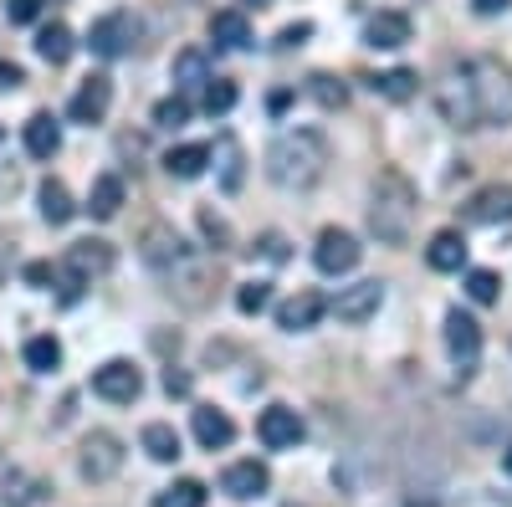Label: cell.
<instances>
[{
    "mask_svg": "<svg viewBox=\"0 0 512 507\" xmlns=\"http://www.w3.org/2000/svg\"><path fill=\"white\" fill-rule=\"evenodd\" d=\"M57 364H62V344H57L52 333H36L31 344H26V369L31 374H52Z\"/></svg>",
    "mask_w": 512,
    "mask_h": 507,
    "instance_id": "obj_29",
    "label": "cell"
},
{
    "mask_svg": "<svg viewBox=\"0 0 512 507\" xmlns=\"http://www.w3.org/2000/svg\"><path fill=\"white\" fill-rule=\"evenodd\" d=\"M466 298H472V303H497L502 298V277L492 272V267H477V272H466Z\"/></svg>",
    "mask_w": 512,
    "mask_h": 507,
    "instance_id": "obj_33",
    "label": "cell"
},
{
    "mask_svg": "<svg viewBox=\"0 0 512 507\" xmlns=\"http://www.w3.org/2000/svg\"><path fill=\"white\" fill-rule=\"evenodd\" d=\"M256 436H262L267 451H292L297 441H303V415H297L292 405H267L262 420H256Z\"/></svg>",
    "mask_w": 512,
    "mask_h": 507,
    "instance_id": "obj_11",
    "label": "cell"
},
{
    "mask_svg": "<svg viewBox=\"0 0 512 507\" xmlns=\"http://www.w3.org/2000/svg\"><path fill=\"white\" fill-rule=\"evenodd\" d=\"M231 108H236V82L216 77V82H210V88H205V113L216 118V113H231Z\"/></svg>",
    "mask_w": 512,
    "mask_h": 507,
    "instance_id": "obj_36",
    "label": "cell"
},
{
    "mask_svg": "<svg viewBox=\"0 0 512 507\" xmlns=\"http://www.w3.org/2000/svg\"><path fill=\"white\" fill-rule=\"evenodd\" d=\"M139 257H144L154 272H175L190 251H185V241L175 236V226L154 221V226H144V236H139Z\"/></svg>",
    "mask_w": 512,
    "mask_h": 507,
    "instance_id": "obj_10",
    "label": "cell"
},
{
    "mask_svg": "<svg viewBox=\"0 0 512 507\" xmlns=\"http://www.w3.org/2000/svg\"><path fill=\"white\" fill-rule=\"evenodd\" d=\"M436 108L451 129H507L512 123V72L497 57H472L441 72Z\"/></svg>",
    "mask_w": 512,
    "mask_h": 507,
    "instance_id": "obj_1",
    "label": "cell"
},
{
    "mask_svg": "<svg viewBox=\"0 0 512 507\" xmlns=\"http://www.w3.org/2000/svg\"><path fill=\"white\" fill-rule=\"evenodd\" d=\"M0 144H6V129H0Z\"/></svg>",
    "mask_w": 512,
    "mask_h": 507,
    "instance_id": "obj_47",
    "label": "cell"
},
{
    "mask_svg": "<svg viewBox=\"0 0 512 507\" xmlns=\"http://www.w3.org/2000/svg\"><path fill=\"white\" fill-rule=\"evenodd\" d=\"M93 395L108 405H134L144 395V374L128 359H108L103 369H93Z\"/></svg>",
    "mask_w": 512,
    "mask_h": 507,
    "instance_id": "obj_5",
    "label": "cell"
},
{
    "mask_svg": "<svg viewBox=\"0 0 512 507\" xmlns=\"http://www.w3.org/2000/svg\"><path fill=\"white\" fill-rule=\"evenodd\" d=\"M175 88L180 93H195V88H205L210 82V62H205V52L200 47H185V52H175Z\"/></svg>",
    "mask_w": 512,
    "mask_h": 507,
    "instance_id": "obj_23",
    "label": "cell"
},
{
    "mask_svg": "<svg viewBox=\"0 0 512 507\" xmlns=\"http://www.w3.org/2000/svg\"><path fill=\"white\" fill-rule=\"evenodd\" d=\"M369 88H374L379 98H390V103H410V98L420 93V77H415L410 67H395V72H384V77H374Z\"/></svg>",
    "mask_w": 512,
    "mask_h": 507,
    "instance_id": "obj_28",
    "label": "cell"
},
{
    "mask_svg": "<svg viewBox=\"0 0 512 507\" xmlns=\"http://www.w3.org/2000/svg\"><path fill=\"white\" fill-rule=\"evenodd\" d=\"M169 277H175V292H180V298L190 303V308H200L205 303V287L210 282H216V267H210V262H195V257H185L175 272H169Z\"/></svg>",
    "mask_w": 512,
    "mask_h": 507,
    "instance_id": "obj_18",
    "label": "cell"
},
{
    "mask_svg": "<svg viewBox=\"0 0 512 507\" xmlns=\"http://www.w3.org/2000/svg\"><path fill=\"white\" fill-rule=\"evenodd\" d=\"M72 47H77V41H72V31H67L62 21L41 26V36H36V57H41V62H52V67H62V62L72 57Z\"/></svg>",
    "mask_w": 512,
    "mask_h": 507,
    "instance_id": "obj_27",
    "label": "cell"
},
{
    "mask_svg": "<svg viewBox=\"0 0 512 507\" xmlns=\"http://www.w3.org/2000/svg\"><path fill=\"white\" fill-rule=\"evenodd\" d=\"M67 267H72L77 277L108 272V267H113V246H108V241H98V236H88V241H72V251H67Z\"/></svg>",
    "mask_w": 512,
    "mask_h": 507,
    "instance_id": "obj_20",
    "label": "cell"
},
{
    "mask_svg": "<svg viewBox=\"0 0 512 507\" xmlns=\"http://www.w3.org/2000/svg\"><path fill=\"white\" fill-rule=\"evenodd\" d=\"M425 262L436 272H461L466 267V236L461 231H436L431 246H425Z\"/></svg>",
    "mask_w": 512,
    "mask_h": 507,
    "instance_id": "obj_21",
    "label": "cell"
},
{
    "mask_svg": "<svg viewBox=\"0 0 512 507\" xmlns=\"http://www.w3.org/2000/svg\"><path fill=\"white\" fill-rule=\"evenodd\" d=\"M221 159H226V164H221V190H226V195H236V190H241V180H246L241 144H236V139H221Z\"/></svg>",
    "mask_w": 512,
    "mask_h": 507,
    "instance_id": "obj_34",
    "label": "cell"
},
{
    "mask_svg": "<svg viewBox=\"0 0 512 507\" xmlns=\"http://www.w3.org/2000/svg\"><path fill=\"white\" fill-rule=\"evenodd\" d=\"M359 257H364V246H359L349 231H338V226H328V231L318 236V246H313V262H318L323 277H344V272H354Z\"/></svg>",
    "mask_w": 512,
    "mask_h": 507,
    "instance_id": "obj_6",
    "label": "cell"
},
{
    "mask_svg": "<svg viewBox=\"0 0 512 507\" xmlns=\"http://www.w3.org/2000/svg\"><path fill=\"white\" fill-rule=\"evenodd\" d=\"M205 482H195V477H185V482H175V487H164L159 497H154V507H205Z\"/></svg>",
    "mask_w": 512,
    "mask_h": 507,
    "instance_id": "obj_31",
    "label": "cell"
},
{
    "mask_svg": "<svg viewBox=\"0 0 512 507\" xmlns=\"http://www.w3.org/2000/svg\"><path fill=\"white\" fill-rule=\"evenodd\" d=\"M195 441H200L205 451H226V446L236 441V420H231L226 410H216V405H200V410H195Z\"/></svg>",
    "mask_w": 512,
    "mask_h": 507,
    "instance_id": "obj_17",
    "label": "cell"
},
{
    "mask_svg": "<svg viewBox=\"0 0 512 507\" xmlns=\"http://www.w3.org/2000/svg\"><path fill=\"white\" fill-rule=\"evenodd\" d=\"M446 349H451V359L461 364V374H472L477 359H482V323H477L472 313L451 308V313H446Z\"/></svg>",
    "mask_w": 512,
    "mask_h": 507,
    "instance_id": "obj_7",
    "label": "cell"
},
{
    "mask_svg": "<svg viewBox=\"0 0 512 507\" xmlns=\"http://www.w3.org/2000/svg\"><path fill=\"white\" fill-rule=\"evenodd\" d=\"M118 205H123V180L118 175H98L93 190H88V216L93 221H113Z\"/></svg>",
    "mask_w": 512,
    "mask_h": 507,
    "instance_id": "obj_24",
    "label": "cell"
},
{
    "mask_svg": "<svg viewBox=\"0 0 512 507\" xmlns=\"http://www.w3.org/2000/svg\"><path fill=\"white\" fill-rule=\"evenodd\" d=\"M52 277H57V272H52V262H31V267H26V282H31V287H47Z\"/></svg>",
    "mask_w": 512,
    "mask_h": 507,
    "instance_id": "obj_43",
    "label": "cell"
},
{
    "mask_svg": "<svg viewBox=\"0 0 512 507\" xmlns=\"http://www.w3.org/2000/svg\"><path fill=\"white\" fill-rule=\"evenodd\" d=\"M415 210H420V195L415 185L400 175V169H384L369 190V231L384 241V246H405L410 231H415Z\"/></svg>",
    "mask_w": 512,
    "mask_h": 507,
    "instance_id": "obj_3",
    "label": "cell"
},
{
    "mask_svg": "<svg viewBox=\"0 0 512 507\" xmlns=\"http://www.w3.org/2000/svg\"><path fill=\"white\" fill-rule=\"evenodd\" d=\"M466 221L472 226H507L512 221V185H487L466 200Z\"/></svg>",
    "mask_w": 512,
    "mask_h": 507,
    "instance_id": "obj_13",
    "label": "cell"
},
{
    "mask_svg": "<svg viewBox=\"0 0 512 507\" xmlns=\"http://www.w3.org/2000/svg\"><path fill=\"white\" fill-rule=\"evenodd\" d=\"M272 487V472L262 467V461H231L226 477H221V492L236 497V502H251V497H262Z\"/></svg>",
    "mask_w": 512,
    "mask_h": 507,
    "instance_id": "obj_14",
    "label": "cell"
},
{
    "mask_svg": "<svg viewBox=\"0 0 512 507\" xmlns=\"http://www.w3.org/2000/svg\"><path fill=\"white\" fill-rule=\"evenodd\" d=\"M36 200H41V221H47V226H67L77 216V205H72V195H67L62 180H41Z\"/></svg>",
    "mask_w": 512,
    "mask_h": 507,
    "instance_id": "obj_22",
    "label": "cell"
},
{
    "mask_svg": "<svg viewBox=\"0 0 512 507\" xmlns=\"http://www.w3.org/2000/svg\"><path fill=\"white\" fill-rule=\"evenodd\" d=\"M313 36V21H292L277 31V52H292V47H303V41Z\"/></svg>",
    "mask_w": 512,
    "mask_h": 507,
    "instance_id": "obj_39",
    "label": "cell"
},
{
    "mask_svg": "<svg viewBox=\"0 0 512 507\" xmlns=\"http://www.w3.org/2000/svg\"><path fill=\"white\" fill-rule=\"evenodd\" d=\"M236 308L251 318V313H267L272 308V282H241L236 287Z\"/></svg>",
    "mask_w": 512,
    "mask_h": 507,
    "instance_id": "obj_35",
    "label": "cell"
},
{
    "mask_svg": "<svg viewBox=\"0 0 512 507\" xmlns=\"http://www.w3.org/2000/svg\"><path fill=\"white\" fill-rule=\"evenodd\" d=\"M328 169V139L318 129H287L267 149V180L277 190H313Z\"/></svg>",
    "mask_w": 512,
    "mask_h": 507,
    "instance_id": "obj_2",
    "label": "cell"
},
{
    "mask_svg": "<svg viewBox=\"0 0 512 507\" xmlns=\"http://www.w3.org/2000/svg\"><path fill=\"white\" fill-rule=\"evenodd\" d=\"M205 164H210V149H205V144H180V149L164 154V169H169L175 180H200Z\"/></svg>",
    "mask_w": 512,
    "mask_h": 507,
    "instance_id": "obj_26",
    "label": "cell"
},
{
    "mask_svg": "<svg viewBox=\"0 0 512 507\" xmlns=\"http://www.w3.org/2000/svg\"><path fill=\"white\" fill-rule=\"evenodd\" d=\"M256 251H262V257H267V262H287V241H282L277 231H267L262 241H256Z\"/></svg>",
    "mask_w": 512,
    "mask_h": 507,
    "instance_id": "obj_41",
    "label": "cell"
},
{
    "mask_svg": "<svg viewBox=\"0 0 512 507\" xmlns=\"http://www.w3.org/2000/svg\"><path fill=\"white\" fill-rule=\"evenodd\" d=\"M210 36H216L221 47H231V52H246L251 47V21L241 11H216L210 16Z\"/></svg>",
    "mask_w": 512,
    "mask_h": 507,
    "instance_id": "obj_25",
    "label": "cell"
},
{
    "mask_svg": "<svg viewBox=\"0 0 512 507\" xmlns=\"http://www.w3.org/2000/svg\"><path fill=\"white\" fill-rule=\"evenodd\" d=\"M134 41H139V21L128 16V11H108V16H98L93 21V31H88V47L98 52V57H128L134 52Z\"/></svg>",
    "mask_w": 512,
    "mask_h": 507,
    "instance_id": "obj_4",
    "label": "cell"
},
{
    "mask_svg": "<svg viewBox=\"0 0 512 507\" xmlns=\"http://www.w3.org/2000/svg\"><path fill=\"white\" fill-rule=\"evenodd\" d=\"M164 390H169V395H190V374L169 369V374H164Z\"/></svg>",
    "mask_w": 512,
    "mask_h": 507,
    "instance_id": "obj_44",
    "label": "cell"
},
{
    "mask_svg": "<svg viewBox=\"0 0 512 507\" xmlns=\"http://www.w3.org/2000/svg\"><path fill=\"white\" fill-rule=\"evenodd\" d=\"M502 467H507V477H512V446L502 451Z\"/></svg>",
    "mask_w": 512,
    "mask_h": 507,
    "instance_id": "obj_46",
    "label": "cell"
},
{
    "mask_svg": "<svg viewBox=\"0 0 512 507\" xmlns=\"http://www.w3.org/2000/svg\"><path fill=\"white\" fill-rule=\"evenodd\" d=\"M507 6H512V0H472L477 16H497V11H507Z\"/></svg>",
    "mask_w": 512,
    "mask_h": 507,
    "instance_id": "obj_45",
    "label": "cell"
},
{
    "mask_svg": "<svg viewBox=\"0 0 512 507\" xmlns=\"http://www.w3.org/2000/svg\"><path fill=\"white\" fill-rule=\"evenodd\" d=\"M405 41H410V16H405V11H379V16H369L364 47H374V52H400Z\"/></svg>",
    "mask_w": 512,
    "mask_h": 507,
    "instance_id": "obj_15",
    "label": "cell"
},
{
    "mask_svg": "<svg viewBox=\"0 0 512 507\" xmlns=\"http://www.w3.org/2000/svg\"><path fill=\"white\" fill-rule=\"evenodd\" d=\"M308 98L318 103V108H344L349 103V88L338 77H328V72H313L308 77Z\"/></svg>",
    "mask_w": 512,
    "mask_h": 507,
    "instance_id": "obj_32",
    "label": "cell"
},
{
    "mask_svg": "<svg viewBox=\"0 0 512 507\" xmlns=\"http://www.w3.org/2000/svg\"><path fill=\"white\" fill-rule=\"evenodd\" d=\"M384 308V282H354V287H338V298L328 303V313L338 323H369Z\"/></svg>",
    "mask_w": 512,
    "mask_h": 507,
    "instance_id": "obj_8",
    "label": "cell"
},
{
    "mask_svg": "<svg viewBox=\"0 0 512 507\" xmlns=\"http://www.w3.org/2000/svg\"><path fill=\"white\" fill-rule=\"evenodd\" d=\"M154 123H159V129H180V123H190V103L185 98H164L154 108Z\"/></svg>",
    "mask_w": 512,
    "mask_h": 507,
    "instance_id": "obj_38",
    "label": "cell"
},
{
    "mask_svg": "<svg viewBox=\"0 0 512 507\" xmlns=\"http://www.w3.org/2000/svg\"><path fill=\"white\" fill-rule=\"evenodd\" d=\"M195 221H200V236H205L210 246H216V251H226V246H231V226L216 216V210H205V205H200V216H195Z\"/></svg>",
    "mask_w": 512,
    "mask_h": 507,
    "instance_id": "obj_37",
    "label": "cell"
},
{
    "mask_svg": "<svg viewBox=\"0 0 512 507\" xmlns=\"http://www.w3.org/2000/svg\"><path fill=\"white\" fill-rule=\"evenodd\" d=\"M108 103H113V82L103 77V72H93V77H82V88L72 93V103H67V118L72 123H103V113H108Z\"/></svg>",
    "mask_w": 512,
    "mask_h": 507,
    "instance_id": "obj_12",
    "label": "cell"
},
{
    "mask_svg": "<svg viewBox=\"0 0 512 507\" xmlns=\"http://www.w3.org/2000/svg\"><path fill=\"white\" fill-rule=\"evenodd\" d=\"M62 149V123L52 113H31L26 118V154L31 159H52Z\"/></svg>",
    "mask_w": 512,
    "mask_h": 507,
    "instance_id": "obj_19",
    "label": "cell"
},
{
    "mask_svg": "<svg viewBox=\"0 0 512 507\" xmlns=\"http://www.w3.org/2000/svg\"><path fill=\"white\" fill-rule=\"evenodd\" d=\"M21 82H26V72H21L16 62H0V93H16Z\"/></svg>",
    "mask_w": 512,
    "mask_h": 507,
    "instance_id": "obj_42",
    "label": "cell"
},
{
    "mask_svg": "<svg viewBox=\"0 0 512 507\" xmlns=\"http://www.w3.org/2000/svg\"><path fill=\"white\" fill-rule=\"evenodd\" d=\"M6 16H11L16 26H26V21L41 16V0H6Z\"/></svg>",
    "mask_w": 512,
    "mask_h": 507,
    "instance_id": "obj_40",
    "label": "cell"
},
{
    "mask_svg": "<svg viewBox=\"0 0 512 507\" xmlns=\"http://www.w3.org/2000/svg\"><path fill=\"white\" fill-rule=\"evenodd\" d=\"M144 451H149L154 461H175V456H180V436H175V426H164V420L144 426Z\"/></svg>",
    "mask_w": 512,
    "mask_h": 507,
    "instance_id": "obj_30",
    "label": "cell"
},
{
    "mask_svg": "<svg viewBox=\"0 0 512 507\" xmlns=\"http://www.w3.org/2000/svg\"><path fill=\"white\" fill-rule=\"evenodd\" d=\"M82 477L88 482H108V477H118V467H123V441L113 436V431H93L88 441H82Z\"/></svg>",
    "mask_w": 512,
    "mask_h": 507,
    "instance_id": "obj_9",
    "label": "cell"
},
{
    "mask_svg": "<svg viewBox=\"0 0 512 507\" xmlns=\"http://www.w3.org/2000/svg\"><path fill=\"white\" fill-rule=\"evenodd\" d=\"M323 313H328L323 292H297V298H287V303L277 308V328H282V333H308Z\"/></svg>",
    "mask_w": 512,
    "mask_h": 507,
    "instance_id": "obj_16",
    "label": "cell"
}]
</instances>
